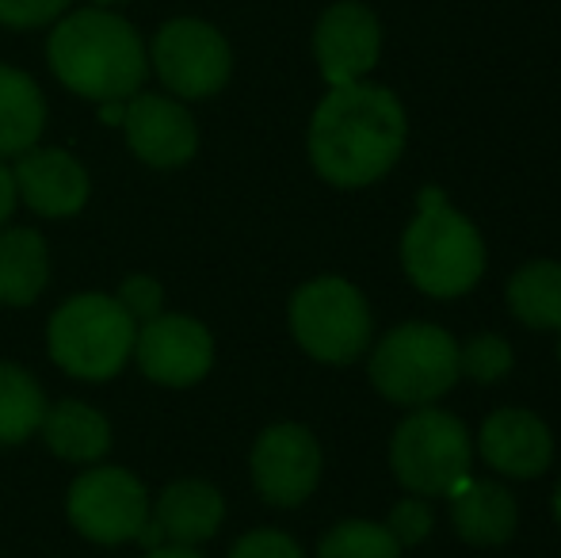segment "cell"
<instances>
[{
    "mask_svg": "<svg viewBox=\"0 0 561 558\" xmlns=\"http://www.w3.org/2000/svg\"><path fill=\"white\" fill-rule=\"evenodd\" d=\"M46 130V100L23 69L0 61V161L27 153Z\"/></svg>",
    "mask_w": 561,
    "mask_h": 558,
    "instance_id": "ffe728a7",
    "label": "cell"
},
{
    "mask_svg": "<svg viewBox=\"0 0 561 558\" xmlns=\"http://www.w3.org/2000/svg\"><path fill=\"white\" fill-rule=\"evenodd\" d=\"M382 50V27L378 15L359 0H340L318 20L313 31V58L318 69L333 89L340 84L363 81V73H370Z\"/></svg>",
    "mask_w": 561,
    "mask_h": 558,
    "instance_id": "4fadbf2b",
    "label": "cell"
},
{
    "mask_svg": "<svg viewBox=\"0 0 561 558\" xmlns=\"http://www.w3.org/2000/svg\"><path fill=\"white\" fill-rule=\"evenodd\" d=\"M481 455L508 478H535L554 459L550 429L527 410H496L481 424Z\"/></svg>",
    "mask_w": 561,
    "mask_h": 558,
    "instance_id": "9a60e30c",
    "label": "cell"
},
{
    "mask_svg": "<svg viewBox=\"0 0 561 558\" xmlns=\"http://www.w3.org/2000/svg\"><path fill=\"white\" fill-rule=\"evenodd\" d=\"M115 298L123 303V310L130 314L138 326L149 318H157V314L164 310V287L153 276H126L123 283H118Z\"/></svg>",
    "mask_w": 561,
    "mask_h": 558,
    "instance_id": "d4e9b609",
    "label": "cell"
},
{
    "mask_svg": "<svg viewBox=\"0 0 561 558\" xmlns=\"http://www.w3.org/2000/svg\"><path fill=\"white\" fill-rule=\"evenodd\" d=\"M46 406L50 402L35 375L12 360H0V447H15L35 436Z\"/></svg>",
    "mask_w": 561,
    "mask_h": 558,
    "instance_id": "44dd1931",
    "label": "cell"
},
{
    "mask_svg": "<svg viewBox=\"0 0 561 558\" xmlns=\"http://www.w3.org/2000/svg\"><path fill=\"white\" fill-rule=\"evenodd\" d=\"M558 356H561V349H558Z\"/></svg>",
    "mask_w": 561,
    "mask_h": 558,
    "instance_id": "836d02e7",
    "label": "cell"
},
{
    "mask_svg": "<svg viewBox=\"0 0 561 558\" xmlns=\"http://www.w3.org/2000/svg\"><path fill=\"white\" fill-rule=\"evenodd\" d=\"M38 436L58 459L77 463V467L104 463V455L112 452V421L81 398H61L46 406Z\"/></svg>",
    "mask_w": 561,
    "mask_h": 558,
    "instance_id": "e0dca14e",
    "label": "cell"
},
{
    "mask_svg": "<svg viewBox=\"0 0 561 558\" xmlns=\"http://www.w3.org/2000/svg\"><path fill=\"white\" fill-rule=\"evenodd\" d=\"M149 69L176 100H207L226 89L233 73V54L218 27H210L207 20L180 15L153 35Z\"/></svg>",
    "mask_w": 561,
    "mask_h": 558,
    "instance_id": "9c48e42d",
    "label": "cell"
},
{
    "mask_svg": "<svg viewBox=\"0 0 561 558\" xmlns=\"http://www.w3.org/2000/svg\"><path fill=\"white\" fill-rule=\"evenodd\" d=\"M149 521L161 528L164 544H184L199 547L218 536L226 521V498L218 486L203 482V478H180V482L164 486L157 493Z\"/></svg>",
    "mask_w": 561,
    "mask_h": 558,
    "instance_id": "2e32d148",
    "label": "cell"
},
{
    "mask_svg": "<svg viewBox=\"0 0 561 558\" xmlns=\"http://www.w3.org/2000/svg\"><path fill=\"white\" fill-rule=\"evenodd\" d=\"M12 180L20 203L38 218H73L77 210H84L92 192L89 169L66 149L31 146L27 153L15 157Z\"/></svg>",
    "mask_w": 561,
    "mask_h": 558,
    "instance_id": "5bb4252c",
    "label": "cell"
},
{
    "mask_svg": "<svg viewBox=\"0 0 561 558\" xmlns=\"http://www.w3.org/2000/svg\"><path fill=\"white\" fill-rule=\"evenodd\" d=\"M318 558H401V544L386 524L344 521L318 544Z\"/></svg>",
    "mask_w": 561,
    "mask_h": 558,
    "instance_id": "603a6c76",
    "label": "cell"
},
{
    "mask_svg": "<svg viewBox=\"0 0 561 558\" xmlns=\"http://www.w3.org/2000/svg\"><path fill=\"white\" fill-rule=\"evenodd\" d=\"M20 207V195H15V180H12V169L0 161V230L8 226V218L15 215Z\"/></svg>",
    "mask_w": 561,
    "mask_h": 558,
    "instance_id": "f1b7e54d",
    "label": "cell"
},
{
    "mask_svg": "<svg viewBox=\"0 0 561 558\" xmlns=\"http://www.w3.org/2000/svg\"><path fill=\"white\" fill-rule=\"evenodd\" d=\"M141 558H203L199 547H184V544H161V547H149Z\"/></svg>",
    "mask_w": 561,
    "mask_h": 558,
    "instance_id": "f546056e",
    "label": "cell"
},
{
    "mask_svg": "<svg viewBox=\"0 0 561 558\" xmlns=\"http://www.w3.org/2000/svg\"><path fill=\"white\" fill-rule=\"evenodd\" d=\"M450 498V521L466 544L496 547L516 532V498L501 482H473L466 478Z\"/></svg>",
    "mask_w": 561,
    "mask_h": 558,
    "instance_id": "ac0fdd59",
    "label": "cell"
},
{
    "mask_svg": "<svg viewBox=\"0 0 561 558\" xmlns=\"http://www.w3.org/2000/svg\"><path fill=\"white\" fill-rule=\"evenodd\" d=\"M252 486L275 509H295L321 482V444L306 424H272L249 455Z\"/></svg>",
    "mask_w": 561,
    "mask_h": 558,
    "instance_id": "8fae6325",
    "label": "cell"
},
{
    "mask_svg": "<svg viewBox=\"0 0 561 558\" xmlns=\"http://www.w3.org/2000/svg\"><path fill=\"white\" fill-rule=\"evenodd\" d=\"M138 321L123 310L115 295L81 291L66 298L46 321L50 360L81 383H107L130 364Z\"/></svg>",
    "mask_w": 561,
    "mask_h": 558,
    "instance_id": "3957f363",
    "label": "cell"
},
{
    "mask_svg": "<svg viewBox=\"0 0 561 558\" xmlns=\"http://www.w3.org/2000/svg\"><path fill=\"white\" fill-rule=\"evenodd\" d=\"M470 432L444 410H421L393 432V475L416 498H447L470 478Z\"/></svg>",
    "mask_w": 561,
    "mask_h": 558,
    "instance_id": "8992f818",
    "label": "cell"
},
{
    "mask_svg": "<svg viewBox=\"0 0 561 558\" xmlns=\"http://www.w3.org/2000/svg\"><path fill=\"white\" fill-rule=\"evenodd\" d=\"M50 283V246L31 226L0 230V303L31 306Z\"/></svg>",
    "mask_w": 561,
    "mask_h": 558,
    "instance_id": "d6986e66",
    "label": "cell"
},
{
    "mask_svg": "<svg viewBox=\"0 0 561 558\" xmlns=\"http://www.w3.org/2000/svg\"><path fill=\"white\" fill-rule=\"evenodd\" d=\"M290 333L321 364H352L370 344V310L340 276L310 280L290 298Z\"/></svg>",
    "mask_w": 561,
    "mask_h": 558,
    "instance_id": "52a82bcc",
    "label": "cell"
},
{
    "mask_svg": "<svg viewBox=\"0 0 561 558\" xmlns=\"http://www.w3.org/2000/svg\"><path fill=\"white\" fill-rule=\"evenodd\" d=\"M149 498L146 482L126 467H107L92 463L89 470L69 482L66 493V516L84 539L100 547L134 544L149 521Z\"/></svg>",
    "mask_w": 561,
    "mask_h": 558,
    "instance_id": "ba28073f",
    "label": "cell"
},
{
    "mask_svg": "<svg viewBox=\"0 0 561 558\" xmlns=\"http://www.w3.org/2000/svg\"><path fill=\"white\" fill-rule=\"evenodd\" d=\"M401 264L424 295L458 298L485 272V246L470 218L450 210L436 187H424L421 215L401 238Z\"/></svg>",
    "mask_w": 561,
    "mask_h": 558,
    "instance_id": "277c9868",
    "label": "cell"
},
{
    "mask_svg": "<svg viewBox=\"0 0 561 558\" xmlns=\"http://www.w3.org/2000/svg\"><path fill=\"white\" fill-rule=\"evenodd\" d=\"M115 4H126V0H92V8H115Z\"/></svg>",
    "mask_w": 561,
    "mask_h": 558,
    "instance_id": "1f68e13d",
    "label": "cell"
},
{
    "mask_svg": "<svg viewBox=\"0 0 561 558\" xmlns=\"http://www.w3.org/2000/svg\"><path fill=\"white\" fill-rule=\"evenodd\" d=\"M554 513H558V524H561V482H558V493H554Z\"/></svg>",
    "mask_w": 561,
    "mask_h": 558,
    "instance_id": "d6a6232c",
    "label": "cell"
},
{
    "mask_svg": "<svg viewBox=\"0 0 561 558\" xmlns=\"http://www.w3.org/2000/svg\"><path fill=\"white\" fill-rule=\"evenodd\" d=\"M130 360L157 387H195L215 367V337L199 318L161 310L138 326Z\"/></svg>",
    "mask_w": 561,
    "mask_h": 558,
    "instance_id": "30bf717a",
    "label": "cell"
},
{
    "mask_svg": "<svg viewBox=\"0 0 561 558\" xmlns=\"http://www.w3.org/2000/svg\"><path fill=\"white\" fill-rule=\"evenodd\" d=\"M508 306L524 326L561 329V264L535 261L508 283Z\"/></svg>",
    "mask_w": 561,
    "mask_h": 558,
    "instance_id": "7402d4cb",
    "label": "cell"
},
{
    "mask_svg": "<svg viewBox=\"0 0 561 558\" xmlns=\"http://www.w3.org/2000/svg\"><path fill=\"white\" fill-rule=\"evenodd\" d=\"M405 149V112L382 84H340L310 119V161L336 187H367Z\"/></svg>",
    "mask_w": 561,
    "mask_h": 558,
    "instance_id": "6da1fadb",
    "label": "cell"
},
{
    "mask_svg": "<svg viewBox=\"0 0 561 558\" xmlns=\"http://www.w3.org/2000/svg\"><path fill=\"white\" fill-rule=\"evenodd\" d=\"M432 524H436V516H432L428 501L409 498V501H398V505H393L390 524H386V528H390V536L405 547V544H421V539H428Z\"/></svg>",
    "mask_w": 561,
    "mask_h": 558,
    "instance_id": "4316f807",
    "label": "cell"
},
{
    "mask_svg": "<svg viewBox=\"0 0 561 558\" xmlns=\"http://www.w3.org/2000/svg\"><path fill=\"white\" fill-rule=\"evenodd\" d=\"M123 115H126V100H107V104H100V119L112 123V127H123Z\"/></svg>",
    "mask_w": 561,
    "mask_h": 558,
    "instance_id": "4dcf8cb0",
    "label": "cell"
},
{
    "mask_svg": "<svg viewBox=\"0 0 561 558\" xmlns=\"http://www.w3.org/2000/svg\"><path fill=\"white\" fill-rule=\"evenodd\" d=\"M46 61L73 96L92 104L130 100L149 77V50L141 35L107 8L61 15L46 43Z\"/></svg>",
    "mask_w": 561,
    "mask_h": 558,
    "instance_id": "7a4b0ae2",
    "label": "cell"
},
{
    "mask_svg": "<svg viewBox=\"0 0 561 558\" xmlns=\"http://www.w3.org/2000/svg\"><path fill=\"white\" fill-rule=\"evenodd\" d=\"M512 367V349L508 341L493 333L473 337L466 349H458V375H470L478 383H496Z\"/></svg>",
    "mask_w": 561,
    "mask_h": 558,
    "instance_id": "cb8c5ba5",
    "label": "cell"
},
{
    "mask_svg": "<svg viewBox=\"0 0 561 558\" xmlns=\"http://www.w3.org/2000/svg\"><path fill=\"white\" fill-rule=\"evenodd\" d=\"M69 0H0V23L12 31L43 27V23L61 20Z\"/></svg>",
    "mask_w": 561,
    "mask_h": 558,
    "instance_id": "484cf974",
    "label": "cell"
},
{
    "mask_svg": "<svg viewBox=\"0 0 561 558\" xmlns=\"http://www.w3.org/2000/svg\"><path fill=\"white\" fill-rule=\"evenodd\" d=\"M229 558H306V555L287 532L256 528V532H249V536L237 539Z\"/></svg>",
    "mask_w": 561,
    "mask_h": 558,
    "instance_id": "83f0119b",
    "label": "cell"
},
{
    "mask_svg": "<svg viewBox=\"0 0 561 558\" xmlns=\"http://www.w3.org/2000/svg\"><path fill=\"white\" fill-rule=\"evenodd\" d=\"M370 383L398 406H428L458 383V344L447 329L409 321L370 352Z\"/></svg>",
    "mask_w": 561,
    "mask_h": 558,
    "instance_id": "5b68a950",
    "label": "cell"
},
{
    "mask_svg": "<svg viewBox=\"0 0 561 558\" xmlns=\"http://www.w3.org/2000/svg\"><path fill=\"white\" fill-rule=\"evenodd\" d=\"M123 135L134 157L149 169H180L199 149V127L192 112L176 96H157V92H134L126 100Z\"/></svg>",
    "mask_w": 561,
    "mask_h": 558,
    "instance_id": "7c38bea8",
    "label": "cell"
}]
</instances>
